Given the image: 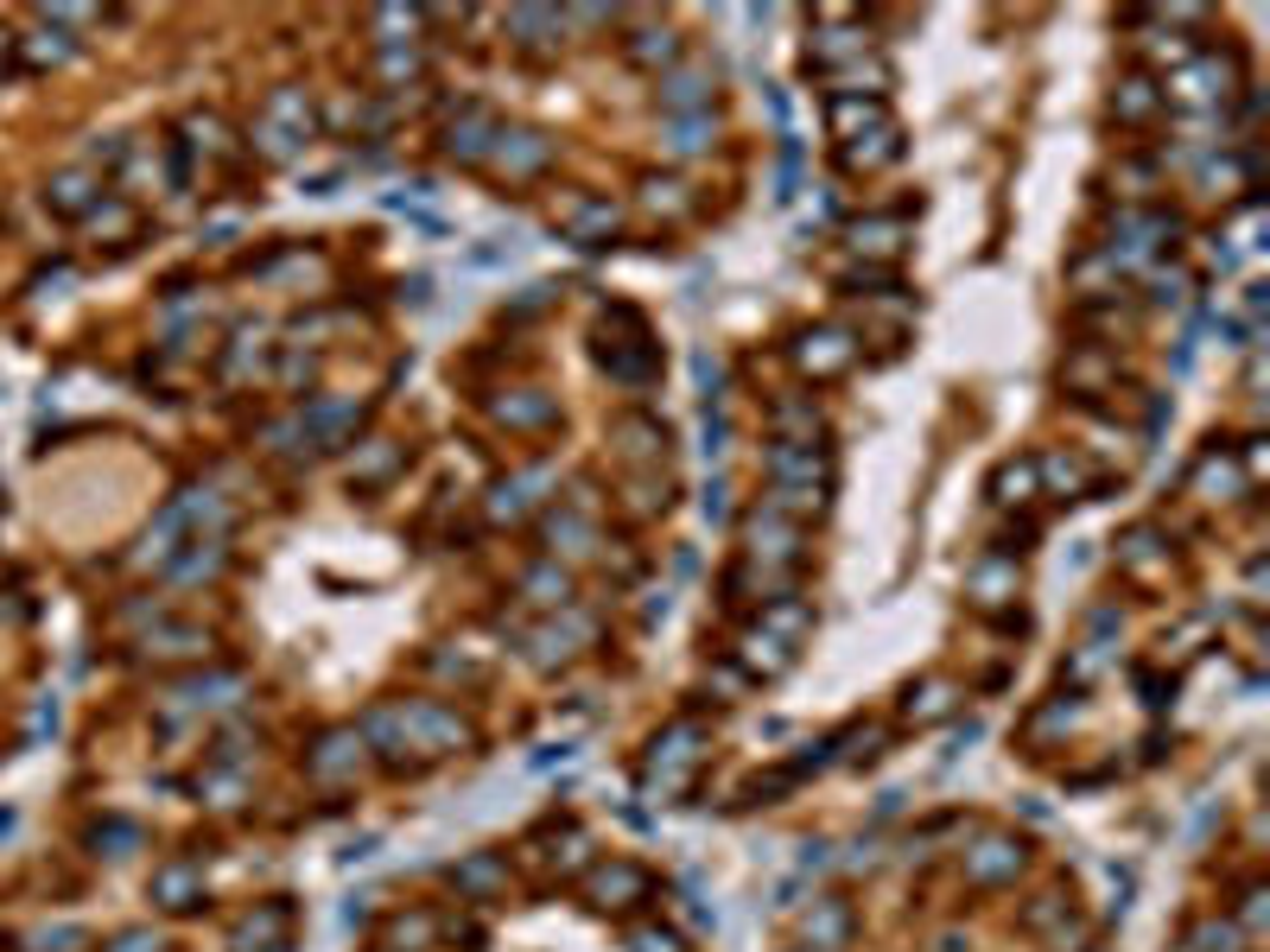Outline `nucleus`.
I'll list each match as a JSON object with an SVG mask.
<instances>
[{"mask_svg":"<svg viewBox=\"0 0 1270 952\" xmlns=\"http://www.w3.org/2000/svg\"><path fill=\"white\" fill-rule=\"evenodd\" d=\"M852 356H858V343L845 337V330H807L801 343H794V363L807 368V375H845L852 368Z\"/></svg>","mask_w":1270,"mask_h":952,"instance_id":"1","label":"nucleus"},{"mask_svg":"<svg viewBox=\"0 0 1270 952\" xmlns=\"http://www.w3.org/2000/svg\"><path fill=\"white\" fill-rule=\"evenodd\" d=\"M502 147H496V159H502V172H540L547 159H553V147H547V134H496Z\"/></svg>","mask_w":1270,"mask_h":952,"instance_id":"2","label":"nucleus"},{"mask_svg":"<svg viewBox=\"0 0 1270 952\" xmlns=\"http://www.w3.org/2000/svg\"><path fill=\"white\" fill-rule=\"evenodd\" d=\"M45 204H51L58 217H83V204H89V172H58L51 191H45Z\"/></svg>","mask_w":1270,"mask_h":952,"instance_id":"3","label":"nucleus"},{"mask_svg":"<svg viewBox=\"0 0 1270 952\" xmlns=\"http://www.w3.org/2000/svg\"><path fill=\"white\" fill-rule=\"evenodd\" d=\"M1016 864H1023V844L991 839V844H985V857H972V877H978V882H998V877H1010Z\"/></svg>","mask_w":1270,"mask_h":952,"instance_id":"4","label":"nucleus"},{"mask_svg":"<svg viewBox=\"0 0 1270 952\" xmlns=\"http://www.w3.org/2000/svg\"><path fill=\"white\" fill-rule=\"evenodd\" d=\"M769 471H776V476H826V457H814V451H787V444H776V451H769Z\"/></svg>","mask_w":1270,"mask_h":952,"instance_id":"5","label":"nucleus"},{"mask_svg":"<svg viewBox=\"0 0 1270 952\" xmlns=\"http://www.w3.org/2000/svg\"><path fill=\"white\" fill-rule=\"evenodd\" d=\"M318 749H325V756H312V769H318V774H331V769H343V762H350V756H356L363 743H356V731H331L325 743H318Z\"/></svg>","mask_w":1270,"mask_h":952,"instance_id":"6","label":"nucleus"},{"mask_svg":"<svg viewBox=\"0 0 1270 952\" xmlns=\"http://www.w3.org/2000/svg\"><path fill=\"white\" fill-rule=\"evenodd\" d=\"M572 229H578V242L591 248V235H610V229H616V210H610V204H578Z\"/></svg>","mask_w":1270,"mask_h":952,"instance_id":"7","label":"nucleus"},{"mask_svg":"<svg viewBox=\"0 0 1270 952\" xmlns=\"http://www.w3.org/2000/svg\"><path fill=\"white\" fill-rule=\"evenodd\" d=\"M26 38H33V45H26V58H33L38 71H45V64H64V58H71V38H64V33H26Z\"/></svg>","mask_w":1270,"mask_h":952,"instance_id":"8","label":"nucleus"},{"mask_svg":"<svg viewBox=\"0 0 1270 952\" xmlns=\"http://www.w3.org/2000/svg\"><path fill=\"white\" fill-rule=\"evenodd\" d=\"M159 895H172L166 908H197V882H191V870H166V877H159Z\"/></svg>","mask_w":1270,"mask_h":952,"instance_id":"9","label":"nucleus"},{"mask_svg":"<svg viewBox=\"0 0 1270 952\" xmlns=\"http://www.w3.org/2000/svg\"><path fill=\"white\" fill-rule=\"evenodd\" d=\"M706 134H711L706 114H699V121H673V152H699L706 147Z\"/></svg>","mask_w":1270,"mask_h":952,"instance_id":"10","label":"nucleus"},{"mask_svg":"<svg viewBox=\"0 0 1270 952\" xmlns=\"http://www.w3.org/2000/svg\"><path fill=\"white\" fill-rule=\"evenodd\" d=\"M661 96H668L673 109H693V102L706 96V83H699V76H668V89H661Z\"/></svg>","mask_w":1270,"mask_h":952,"instance_id":"11","label":"nucleus"},{"mask_svg":"<svg viewBox=\"0 0 1270 952\" xmlns=\"http://www.w3.org/2000/svg\"><path fill=\"white\" fill-rule=\"evenodd\" d=\"M635 952H680L673 933H635Z\"/></svg>","mask_w":1270,"mask_h":952,"instance_id":"12","label":"nucleus"},{"mask_svg":"<svg viewBox=\"0 0 1270 952\" xmlns=\"http://www.w3.org/2000/svg\"><path fill=\"white\" fill-rule=\"evenodd\" d=\"M114 952H159V940H147V933H127Z\"/></svg>","mask_w":1270,"mask_h":952,"instance_id":"13","label":"nucleus"}]
</instances>
